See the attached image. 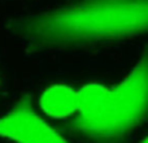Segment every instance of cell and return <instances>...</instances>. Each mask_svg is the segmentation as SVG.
<instances>
[{
    "instance_id": "obj_4",
    "label": "cell",
    "mask_w": 148,
    "mask_h": 143,
    "mask_svg": "<svg viewBox=\"0 0 148 143\" xmlns=\"http://www.w3.org/2000/svg\"><path fill=\"white\" fill-rule=\"evenodd\" d=\"M39 105L46 115L53 118L73 116L78 109V90L66 85H52L42 92Z\"/></svg>"
},
{
    "instance_id": "obj_2",
    "label": "cell",
    "mask_w": 148,
    "mask_h": 143,
    "mask_svg": "<svg viewBox=\"0 0 148 143\" xmlns=\"http://www.w3.org/2000/svg\"><path fill=\"white\" fill-rule=\"evenodd\" d=\"M148 117V54L117 86L84 85L78 90L73 130L97 141L129 133Z\"/></svg>"
},
{
    "instance_id": "obj_1",
    "label": "cell",
    "mask_w": 148,
    "mask_h": 143,
    "mask_svg": "<svg viewBox=\"0 0 148 143\" xmlns=\"http://www.w3.org/2000/svg\"><path fill=\"white\" fill-rule=\"evenodd\" d=\"M14 30L38 47L131 38L148 33V0H79L21 18Z\"/></svg>"
},
{
    "instance_id": "obj_5",
    "label": "cell",
    "mask_w": 148,
    "mask_h": 143,
    "mask_svg": "<svg viewBox=\"0 0 148 143\" xmlns=\"http://www.w3.org/2000/svg\"><path fill=\"white\" fill-rule=\"evenodd\" d=\"M142 143H148V137H147L146 139H143V141H142Z\"/></svg>"
},
{
    "instance_id": "obj_3",
    "label": "cell",
    "mask_w": 148,
    "mask_h": 143,
    "mask_svg": "<svg viewBox=\"0 0 148 143\" xmlns=\"http://www.w3.org/2000/svg\"><path fill=\"white\" fill-rule=\"evenodd\" d=\"M0 138L16 143H69L34 111L29 96L0 117Z\"/></svg>"
}]
</instances>
